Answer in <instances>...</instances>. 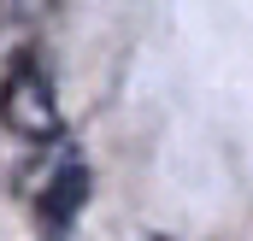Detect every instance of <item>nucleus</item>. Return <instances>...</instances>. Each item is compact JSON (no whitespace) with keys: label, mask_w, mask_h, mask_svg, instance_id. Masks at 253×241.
Masks as SVG:
<instances>
[{"label":"nucleus","mask_w":253,"mask_h":241,"mask_svg":"<svg viewBox=\"0 0 253 241\" xmlns=\"http://www.w3.org/2000/svg\"><path fill=\"white\" fill-rule=\"evenodd\" d=\"M83 188H88V177H83V165L77 159H65L59 171H53V182L42 188V212L53 218V224H65L77 206H83Z\"/></svg>","instance_id":"nucleus-2"},{"label":"nucleus","mask_w":253,"mask_h":241,"mask_svg":"<svg viewBox=\"0 0 253 241\" xmlns=\"http://www.w3.org/2000/svg\"><path fill=\"white\" fill-rule=\"evenodd\" d=\"M0 106H6V123H12L18 135H30V141L59 135V106H53V88H47V77H42L36 65H18V71L6 77Z\"/></svg>","instance_id":"nucleus-1"},{"label":"nucleus","mask_w":253,"mask_h":241,"mask_svg":"<svg viewBox=\"0 0 253 241\" xmlns=\"http://www.w3.org/2000/svg\"><path fill=\"white\" fill-rule=\"evenodd\" d=\"M141 241H165V236H141Z\"/></svg>","instance_id":"nucleus-3"}]
</instances>
